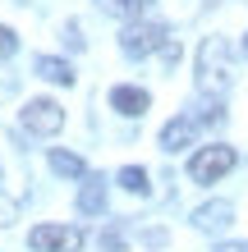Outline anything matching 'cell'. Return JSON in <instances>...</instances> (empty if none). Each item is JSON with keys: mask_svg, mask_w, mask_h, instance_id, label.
<instances>
[{"mask_svg": "<svg viewBox=\"0 0 248 252\" xmlns=\"http://www.w3.org/2000/svg\"><path fill=\"white\" fill-rule=\"evenodd\" d=\"M198 87L212 96H221L230 87V41L225 37H207L198 46Z\"/></svg>", "mask_w": 248, "mask_h": 252, "instance_id": "6da1fadb", "label": "cell"}, {"mask_svg": "<svg viewBox=\"0 0 248 252\" xmlns=\"http://www.w3.org/2000/svg\"><path fill=\"white\" fill-rule=\"evenodd\" d=\"M235 170V147L216 142V147H198L193 160H188V179L193 184H216L221 174Z\"/></svg>", "mask_w": 248, "mask_h": 252, "instance_id": "7a4b0ae2", "label": "cell"}, {"mask_svg": "<svg viewBox=\"0 0 248 252\" xmlns=\"http://www.w3.org/2000/svg\"><path fill=\"white\" fill-rule=\"evenodd\" d=\"M166 41H170V37H166L161 23H129L124 32H120V51L129 55V60H142V55L161 51Z\"/></svg>", "mask_w": 248, "mask_h": 252, "instance_id": "3957f363", "label": "cell"}, {"mask_svg": "<svg viewBox=\"0 0 248 252\" xmlns=\"http://www.w3.org/2000/svg\"><path fill=\"white\" fill-rule=\"evenodd\" d=\"M23 128H28V133H37V138H51V133H60V128H65V106H60V101H51V96L28 101V106H23Z\"/></svg>", "mask_w": 248, "mask_h": 252, "instance_id": "277c9868", "label": "cell"}, {"mask_svg": "<svg viewBox=\"0 0 248 252\" xmlns=\"http://www.w3.org/2000/svg\"><path fill=\"white\" fill-rule=\"evenodd\" d=\"M28 243H33V252H78L83 229H74V225H37L28 234Z\"/></svg>", "mask_w": 248, "mask_h": 252, "instance_id": "5b68a950", "label": "cell"}, {"mask_svg": "<svg viewBox=\"0 0 248 252\" xmlns=\"http://www.w3.org/2000/svg\"><path fill=\"white\" fill-rule=\"evenodd\" d=\"M147 106H152V96L142 92V87H110V110H120V115H129V120H138V115H147Z\"/></svg>", "mask_w": 248, "mask_h": 252, "instance_id": "8992f818", "label": "cell"}, {"mask_svg": "<svg viewBox=\"0 0 248 252\" xmlns=\"http://www.w3.org/2000/svg\"><path fill=\"white\" fill-rule=\"evenodd\" d=\"M230 220H235V206H230V202H202L198 211H193V225L202 234H221Z\"/></svg>", "mask_w": 248, "mask_h": 252, "instance_id": "52a82bcc", "label": "cell"}, {"mask_svg": "<svg viewBox=\"0 0 248 252\" xmlns=\"http://www.w3.org/2000/svg\"><path fill=\"white\" fill-rule=\"evenodd\" d=\"M193 133H198V124L188 120V115H175V120L161 128V152H184V147H193Z\"/></svg>", "mask_w": 248, "mask_h": 252, "instance_id": "ba28073f", "label": "cell"}, {"mask_svg": "<svg viewBox=\"0 0 248 252\" xmlns=\"http://www.w3.org/2000/svg\"><path fill=\"white\" fill-rule=\"evenodd\" d=\"M33 73H37V78H46V83H60V87L74 83V64H69V60H55V55H37Z\"/></svg>", "mask_w": 248, "mask_h": 252, "instance_id": "9c48e42d", "label": "cell"}, {"mask_svg": "<svg viewBox=\"0 0 248 252\" xmlns=\"http://www.w3.org/2000/svg\"><path fill=\"white\" fill-rule=\"evenodd\" d=\"M51 170L60 174V179H83L87 174V165H83V156H74V152H65V147H51Z\"/></svg>", "mask_w": 248, "mask_h": 252, "instance_id": "30bf717a", "label": "cell"}, {"mask_svg": "<svg viewBox=\"0 0 248 252\" xmlns=\"http://www.w3.org/2000/svg\"><path fill=\"white\" fill-rule=\"evenodd\" d=\"M78 211L83 216H101L106 211V179H87L78 188Z\"/></svg>", "mask_w": 248, "mask_h": 252, "instance_id": "8fae6325", "label": "cell"}, {"mask_svg": "<svg viewBox=\"0 0 248 252\" xmlns=\"http://www.w3.org/2000/svg\"><path fill=\"white\" fill-rule=\"evenodd\" d=\"M120 184L129 188V192H147L152 184H147V170H142V165H124L120 170Z\"/></svg>", "mask_w": 248, "mask_h": 252, "instance_id": "7c38bea8", "label": "cell"}, {"mask_svg": "<svg viewBox=\"0 0 248 252\" xmlns=\"http://www.w3.org/2000/svg\"><path fill=\"white\" fill-rule=\"evenodd\" d=\"M101 5H106L110 14H138V9H147L152 0H101Z\"/></svg>", "mask_w": 248, "mask_h": 252, "instance_id": "4fadbf2b", "label": "cell"}, {"mask_svg": "<svg viewBox=\"0 0 248 252\" xmlns=\"http://www.w3.org/2000/svg\"><path fill=\"white\" fill-rule=\"evenodd\" d=\"M19 51V37L9 32V28H0V60H5V55H14Z\"/></svg>", "mask_w": 248, "mask_h": 252, "instance_id": "5bb4252c", "label": "cell"}, {"mask_svg": "<svg viewBox=\"0 0 248 252\" xmlns=\"http://www.w3.org/2000/svg\"><path fill=\"white\" fill-rule=\"evenodd\" d=\"M216 252H248V243H221Z\"/></svg>", "mask_w": 248, "mask_h": 252, "instance_id": "9a60e30c", "label": "cell"}, {"mask_svg": "<svg viewBox=\"0 0 248 252\" xmlns=\"http://www.w3.org/2000/svg\"><path fill=\"white\" fill-rule=\"evenodd\" d=\"M9 216H14V211H9V206H0V225H9Z\"/></svg>", "mask_w": 248, "mask_h": 252, "instance_id": "2e32d148", "label": "cell"}, {"mask_svg": "<svg viewBox=\"0 0 248 252\" xmlns=\"http://www.w3.org/2000/svg\"><path fill=\"white\" fill-rule=\"evenodd\" d=\"M244 55H248V37H244Z\"/></svg>", "mask_w": 248, "mask_h": 252, "instance_id": "e0dca14e", "label": "cell"}]
</instances>
